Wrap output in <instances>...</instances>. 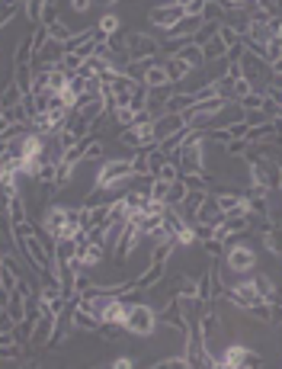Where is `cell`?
I'll return each instance as SVG.
<instances>
[{
    "label": "cell",
    "instance_id": "obj_4",
    "mask_svg": "<svg viewBox=\"0 0 282 369\" xmlns=\"http://www.w3.org/2000/svg\"><path fill=\"white\" fill-rule=\"evenodd\" d=\"M225 267H228L234 276H244V273L256 270V251L244 241H231L228 251H225Z\"/></svg>",
    "mask_w": 282,
    "mask_h": 369
},
{
    "label": "cell",
    "instance_id": "obj_6",
    "mask_svg": "<svg viewBox=\"0 0 282 369\" xmlns=\"http://www.w3.org/2000/svg\"><path fill=\"white\" fill-rule=\"evenodd\" d=\"M144 241V235H141V228H138V222L135 219H129L122 225V235H119V241H115V247H113V257H115V264H125L129 260V254H132L135 247Z\"/></svg>",
    "mask_w": 282,
    "mask_h": 369
},
{
    "label": "cell",
    "instance_id": "obj_19",
    "mask_svg": "<svg viewBox=\"0 0 282 369\" xmlns=\"http://www.w3.org/2000/svg\"><path fill=\"white\" fill-rule=\"evenodd\" d=\"M199 45H203V52H205V62H225V58H228V45L221 42L218 33L209 35V39L199 42Z\"/></svg>",
    "mask_w": 282,
    "mask_h": 369
},
{
    "label": "cell",
    "instance_id": "obj_42",
    "mask_svg": "<svg viewBox=\"0 0 282 369\" xmlns=\"http://www.w3.org/2000/svg\"><path fill=\"white\" fill-rule=\"evenodd\" d=\"M218 3H225V7H228V10H238L241 3H244V0H218Z\"/></svg>",
    "mask_w": 282,
    "mask_h": 369
},
{
    "label": "cell",
    "instance_id": "obj_21",
    "mask_svg": "<svg viewBox=\"0 0 282 369\" xmlns=\"http://www.w3.org/2000/svg\"><path fill=\"white\" fill-rule=\"evenodd\" d=\"M119 26H122V19L115 17V13H103L93 33H97V39H103V42H106V39H113V35H119Z\"/></svg>",
    "mask_w": 282,
    "mask_h": 369
},
{
    "label": "cell",
    "instance_id": "obj_41",
    "mask_svg": "<svg viewBox=\"0 0 282 369\" xmlns=\"http://www.w3.org/2000/svg\"><path fill=\"white\" fill-rule=\"evenodd\" d=\"M270 71H273V80H276V84H282V58H276V62L270 64Z\"/></svg>",
    "mask_w": 282,
    "mask_h": 369
},
{
    "label": "cell",
    "instance_id": "obj_23",
    "mask_svg": "<svg viewBox=\"0 0 282 369\" xmlns=\"http://www.w3.org/2000/svg\"><path fill=\"white\" fill-rule=\"evenodd\" d=\"M32 78H35V64H17L13 68V84L23 93H32Z\"/></svg>",
    "mask_w": 282,
    "mask_h": 369
},
{
    "label": "cell",
    "instance_id": "obj_37",
    "mask_svg": "<svg viewBox=\"0 0 282 369\" xmlns=\"http://www.w3.org/2000/svg\"><path fill=\"white\" fill-rule=\"evenodd\" d=\"M276 58H282V42H279V39H273V42L263 48V62L266 64H273Z\"/></svg>",
    "mask_w": 282,
    "mask_h": 369
},
{
    "label": "cell",
    "instance_id": "obj_14",
    "mask_svg": "<svg viewBox=\"0 0 282 369\" xmlns=\"http://www.w3.org/2000/svg\"><path fill=\"white\" fill-rule=\"evenodd\" d=\"M180 129H186L183 113H160L158 119H154V135H158V145L164 138H170V135H176Z\"/></svg>",
    "mask_w": 282,
    "mask_h": 369
},
{
    "label": "cell",
    "instance_id": "obj_29",
    "mask_svg": "<svg viewBox=\"0 0 282 369\" xmlns=\"http://www.w3.org/2000/svg\"><path fill=\"white\" fill-rule=\"evenodd\" d=\"M154 177H158V180H170V183H173V180H180V161H176V158H167V161H164V164L158 168V174H154Z\"/></svg>",
    "mask_w": 282,
    "mask_h": 369
},
{
    "label": "cell",
    "instance_id": "obj_35",
    "mask_svg": "<svg viewBox=\"0 0 282 369\" xmlns=\"http://www.w3.org/2000/svg\"><path fill=\"white\" fill-rule=\"evenodd\" d=\"M151 196H154L158 202H167V196H170V180H158V177H154V180H151Z\"/></svg>",
    "mask_w": 282,
    "mask_h": 369
},
{
    "label": "cell",
    "instance_id": "obj_39",
    "mask_svg": "<svg viewBox=\"0 0 282 369\" xmlns=\"http://www.w3.org/2000/svg\"><path fill=\"white\" fill-rule=\"evenodd\" d=\"M93 3H97V0H70V10L84 17V13H90V7H93Z\"/></svg>",
    "mask_w": 282,
    "mask_h": 369
},
{
    "label": "cell",
    "instance_id": "obj_18",
    "mask_svg": "<svg viewBox=\"0 0 282 369\" xmlns=\"http://www.w3.org/2000/svg\"><path fill=\"white\" fill-rule=\"evenodd\" d=\"M80 267L84 270H93V267L103 264V257H106V244H97V241H87L84 244V251H80Z\"/></svg>",
    "mask_w": 282,
    "mask_h": 369
},
{
    "label": "cell",
    "instance_id": "obj_5",
    "mask_svg": "<svg viewBox=\"0 0 282 369\" xmlns=\"http://www.w3.org/2000/svg\"><path fill=\"white\" fill-rule=\"evenodd\" d=\"M42 231H48L55 241L68 237V206H64V202H48V206H45Z\"/></svg>",
    "mask_w": 282,
    "mask_h": 369
},
{
    "label": "cell",
    "instance_id": "obj_16",
    "mask_svg": "<svg viewBox=\"0 0 282 369\" xmlns=\"http://www.w3.org/2000/svg\"><path fill=\"white\" fill-rule=\"evenodd\" d=\"M193 222L199 225V228H215L218 222H225V215H221V209H218V202H215V196H205V202L199 206V209H196Z\"/></svg>",
    "mask_w": 282,
    "mask_h": 369
},
{
    "label": "cell",
    "instance_id": "obj_28",
    "mask_svg": "<svg viewBox=\"0 0 282 369\" xmlns=\"http://www.w3.org/2000/svg\"><path fill=\"white\" fill-rule=\"evenodd\" d=\"M48 35H52V39H58V42L68 45V42H70V35H74V29H70L68 23H64V19H52V23H48Z\"/></svg>",
    "mask_w": 282,
    "mask_h": 369
},
{
    "label": "cell",
    "instance_id": "obj_24",
    "mask_svg": "<svg viewBox=\"0 0 282 369\" xmlns=\"http://www.w3.org/2000/svg\"><path fill=\"white\" fill-rule=\"evenodd\" d=\"M154 148V145H151ZM151 148H135V154H132V170H135V177H148L151 174ZM154 177V174H151Z\"/></svg>",
    "mask_w": 282,
    "mask_h": 369
},
{
    "label": "cell",
    "instance_id": "obj_11",
    "mask_svg": "<svg viewBox=\"0 0 282 369\" xmlns=\"http://www.w3.org/2000/svg\"><path fill=\"white\" fill-rule=\"evenodd\" d=\"M68 308H70V327H74V331H80V334H97V331H103V318L100 315L74 305V302H70Z\"/></svg>",
    "mask_w": 282,
    "mask_h": 369
},
{
    "label": "cell",
    "instance_id": "obj_7",
    "mask_svg": "<svg viewBox=\"0 0 282 369\" xmlns=\"http://www.w3.org/2000/svg\"><path fill=\"white\" fill-rule=\"evenodd\" d=\"M125 45H129V62H141V58H158L160 55V42L148 33H132L125 35Z\"/></svg>",
    "mask_w": 282,
    "mask_h": 369
},
{
    "label": "cell",
    "instance_id": "obj_25",
    "mask_svg": "<svg viewBox=\"0 0 282 369\" xmlns=\"http://www.w3.org/2000/svg\"><path fill=\"white\" fill-rule=\"evenodd\" d=\"M164 64H167V74H170V80H173V84H183V80L193 74V68H189L186 62H180L176 55H170V62H164Z\"/></svg>",
    "mask_w": 282,
    "mask_h": 369
},
{
    "label": "cell",
    "instance_id": "obj_2",
    "mask_svg": "<svg viewBox=\"0 0 282 369\" xmlns=\"http://www.w3.org/2000/svg\"><path fill=\"white\" fill-rule=\"evenodd\" d=\"M158 331V312L148 302H132L129 318H125V334L132 337H151Z\"/></svg>",
    "mask_w": 282,
    "mask_h": 369
},
{
    "label": "cell",
    "instance_id": "obj_30",
    "mask_svg": "<svg viewBox=\"0 0 282 369\" xmlns=\"http://www.w3.org/2000/svg\"><path fill=\"white\" fill-rule=\"evenodd\" d=\"M186 193H189V186L183 183V177H180V180H173V183H170V196H167V206H180V202L186 199Z\"/></svg>",
    "mask_w": 282,
    "mask_h": 369
},
{
    "label": "cell",
    "instance_id": "obj_36",
    "mask_svg": "<svg viewBox=\"0 0 282 369\" xmlns=\"http://www.w3.org/2000/svg\"><path fill=\"white\" fill-rule=\"evenodd\" d=\"M241 106H244V109H256V106H270V100H266V93H263V90H254L250 97H244V100H241Z\"/></svg>",
    "mask_w": 282,
    "mask_h": 369
},
{
    "label": "cell",
    "instance_id": "obj_13",
    "mask_svg": "<svg viewBox=\"0 0 282 369\" xmlns=\"http://www.w3.org/2000/svg\"><path fill=\"white\" fill-rule=\"evenodd\" d=\"M221 215H250V199L247 193H218L215 196Z\"/></svg>",
    "mask_w": 282,
    "mask_h": 369
},
{
    "label": "cell",
    "instance_id": "obj_44",
    "mask_svg": "<svg viewBox=\"0 0 282 369\" xmlns=\"http://www.w3.org/2000/svg\"><path fill=\"white\" fill-rule=\"evenodd\" d=\"M170 3H186V0H170Z\"/></svg>",
    "mask_w": 282,
    "mask_h": 369
},
{
    "label": "cell",
    "instance_id": "obj_26",
    "mask_svg": "<svg viewBox=\"0 0 282 369\" xmlns=\"http://www.w3.org/2000/svg\"><path fill=\"white\" fill-rule=\"evenodd\" d=\"M263 244L270 254L282 257V225H270V228L263 231Z\"/></svg>",
    "mask_w": 282,
    "mask_h": 369
},
{
    "label": "cell",
    "instance_id": "obj_34",
    "mask_svg": "<svg viewBox=\"0 0 282 369\" xmlns=\"http://www.w3.org/2000/svg\"><path fill=\"white\" fill-rule=\"evenodd\" d=\"M203 251H205V254H212V257H225L228 244L218 241V237H203Z\"/></svg>",
    "mask_w": 282,
    "mask_h": 369
},
{
    "label": "cell",
    "instance_id": "obj_15",
    "mask_svg": "<svg viewBox=\"0 0 282 369\" xmlns=\"http://www.w3.org/2000/svg\"><path fill=\"white\" fill-rule=\"evenodd\" d=\"M141 84L148 90H167V87H173V80H170V74H167V64L164 62H158V64H151L148 71H141Z\"/></svg>",
    "mask_w": 282,
    "mask_h": 369
},
{
    "label": "cell",
    "instance_id": "obj_3",
    "mask_svg": "<svg viewBox=\"0 0 282 369\" xmlns=\"http://www.w3.org/2000/svg\"><path fill=\"white\" fill-rule=\"evenodd\" d=\"M215 366H221V369H241V366L256 369V366H263V357L256 350H250V347H244V343H228V347L215 357Z\"/></svg>",
    "mask_w": 282,
    "mask_h": 369
},
{
    "label": "cell",
    "instance_id": "obj_9",
    "mask_svg": "<svg viewBox=\"0 0 282 369\" xmlns=\"http://www.w3.org/2000/svg\"><path fill=\"white\" fill-rule=\"evenodd\" d=\"M23 17L29 26H48L52 19H58L52 0H23Z\"/></svg>",
    "mask_w": 282,
    "mask_h": 369
},
{
    "label": "cell",
    "instance_id": "obj_17",
    "mask_svg": "<svg viewBox=\"0 0 282 369\" xmlns=\"http://www.w3.org/2000/svg\"><path fill=\"white\" fill-rule=\"evenodd\" d=\"M173 55L180 58V62H186V64H189L193 71H199V68L205 64V52H203V45H199V42H183Z\"/></svg>",
    "mask_w": 282,
    "mask_h": 369
},
{
    "label": "cell",
    "instance_id": "obj_40",
    "mask_svg": "<svg viewBox=\"0 0 282 369\" xmlns=\"http://www.w3.org/2000/svg\"><path fill=\"white\" fill-rule=\"evenodd\" d=\"M135 363H138L135 357H125V353H122V357H115V360H113V366H115V369H132Z\"/></svg>",
    "mask_w": 282,
    "mask_h": 369
},
{
    "label": "cell",
    "instance_id": "obj_27",
    "mask_svg": "<svg viewBox=\"0 0 282 369\" xmlns=\"http://www.w3.org/2000/svg\"><path fill=\"white\" fill-rule=\"evenodd\" d=\"M23 97H26V93H23V90H19L13 80H10L7 87L0 90V109H10V106H17Z\"/></svg>",
    "mask_w": 282,
    "mask_h": 369
},
{
    "label": "cell",
    "instance_id": "obj_43",
    "mask_svg": "<svg viewBox=\"0 0 282 369\" xmlns=\"http://www.w3.org/2000/svg\"><path fill=\"white\" fill-rule=\"evenodd\" d=\"M97 3H106V7H109V3H119V0H97Z\"/></svg>",
    "mask_w": 282,
    "mask_h": 369
},
{
    "label": "cell",
    "instance_id": "obj_1",
    "mask_svg": "<svg viewBox=\"0 0 282 369\" xmlns=\"http://www.w3.org/2000/svg\"><path fill=\"white\" fill-rule=\"evenodd\" d=\"M132 180H135L132 158H106V161H100L93 186L109 196H115V193H125V186L132 183Z\"/></svg>",
    "mask_w": 282,
    "mask_h": 369
},
{
    "label": "cell",
    "instance_id": "obj_31",
    "mask_svg": "<svg viewBox=\"0 0 282 369\" xmlns=\"http://www.w3.org/2000/svg\"><path fill=\"white\" fill-rule=\"evenodd\" d=\"M115 123L122 125V129H129V125L138 123V113H135L132 106H115Z\"/></svg>",
    "mask_w": 282,
    "mask_h": 369
},
{
    "label": "cell",
    "instance_id": "obj_10",
    "mask_svg": "<svg viewBox=\"0 0 282 369\" xmlns=\"http://www.w3.org/2000/svg\"><path fill=\"white\" fill-rule=\"evenodd\" d=\"M164 280H167V260H148V267L135 276L132 286H138L141 292H148V289H154V286H160Z\"/></svg>",
    "mask_w": 282,
    "mask_h": 369
},
{
    "label": "cell",
    "instance_id": "obj_8",
    "mask_svg": "<svg viewBox=\"0 0 282 369\" xmlns=\"http://www.w3.org/2000/svg\"><path fill=\"white\" fill-rule=\"evenodd\" d=\"M186 17V10H183V3H158V7L151 10L148 13V23L151 26H158L160 33H167L170 26H176V23H180V19Z\"/></svg>",
    "mask_w": 282,
    "mask_h": 369
},
{
    "label": "cell",
    "instance_id": "obj_33",
    "mask_svg": "<svg viewBox=\"0 0 282 369\" xmlns=\"http://www.w3.org/2000/svg\"><path fill=\"white\" fill-rule=\"evenodd\" d=\"M58 141H62V148H64V151H70V148H77L80 135L74 132L70 125H64V129H58Z\"/></svg>",
    "mask_w": 282,
    "mask_h": 369
},
{
    "label": "cell",
    "instance_id": "obj_12",
    "mask_svg": "<svg viewBox=\"0 0 282 369\" xmlns=\"http://www.w3.org/2000/svg\"><path fill=\"white\" fill-rule=\"evenodd\" d=\"M64 52H68V48H64V42H58V39H52V35H48V42L35 52L32 64H35V68H58V64L64 62Z\"/></svg>",
    "mask_w": 282,
    "mask_h": 369
},
{
    "label": "cell",
    "instance_id": "obj_20",
    "mask_svg": "<svg viewBox=\"0 0 282 369\" xmlns=\"http://www.w3.org/2000/svg\"><path fill=\"white\" fill-rule=\"evenodd\" d=\"M23 222H29V209H26L23 193H19V196H13L7 206V225H23Z\"/></svg>",
    "mask_w": 282,
    "mask_h": 369
},
{
    "label": "cell",
    "instance_id": "obj_22",
    "mask_svg": "<svg viewBox=\"0 0 282 369\" xmlns=\"http://www.w3.org/2000/svg\"><path fill=\"white\" fill-rule=\"evenodd\" d=\"M254 280H256V292H260V299L279 302V286H276V280L270 276V273H260V276H254Z\"/></svg>",
    "mask_w": 282,
    "mask_h": 369
},
{
    "label": "cell",
    "instance_id": "obj_38",
    "mask_svg": "<svg viewBox=\"0 0 282 369\" xmlns=\"http://www.w3.org/2000/svg\"><path fill=\"white\" fill-rule=\"evenodd\" d=\"M205 3H209V0H186V3H183L186 17H203V13H205Z\"/></svg>",
    "mask_w": 282,
    "mask_h": 369
},
{
    "label": "cell",
    "instance_id": "obj_32",
    "mask_svg": "<svg viewBox=\"0 0 282 369\" xmlns=\"http://www.w3.org/2000/svg\"><path fill=\"white\" fill-rule=\"evenodd\" d=\"M247 151H250V141L247 138H231L228 145H225V154H228V158H241Z\"/></svg>",
    "mask_w": 282,
    "mask_h": 369
}]
</instances>
